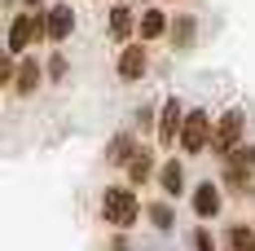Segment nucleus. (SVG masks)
Masks as SVG:
<instances>
[{"label": "nucleus", "instance_id": "20e7f679", "mask_svg": "<svg viewBox=\"0 0 255 251\" xmlns=\"http://www.w3.org/2000/svg\"><path fill=\"white\" fill-rule=\"evenodd\" d=\"M238 137H242V110H229V115L220 119V128L211 132V146L220 154H229L233 146H238Z\"/></svg>", "mask_w": 255, "mask_h": 251}, {"label": "nucleus", "instance_id": "f257e3e1", "mask_svg": "<svg viewBox=\"0 0 255 251\" xmlns=\"http://www.w3.org/2000/svg\"><path fill=\"white\" fill-rule=\"evenodd\" d=\"M44 31H49V22H44L40 13H18L13 26H9V53H26Z\"/></svg>", "mask_w": 255, "mask_h": 251}, {"label": "nucleus", "instance_id": "39448f33", "mask_svg": "<svg viewBox=\"0 0 255 251\" xmlns=\"http://www.w3.org/2000/svg\"><path fill=\"white\" fill-rule=\"evenodd\" d=\"M180 128H185V110H180V101L172 97L163 106V119H158V141L172 146V137H180Z\"/></svg>", "mask_w": 255, "mask_h": 251}, {"label": "nucleus", "instance_id": "6ab92c4d", "mask_svg": "<svg viewBox=\"0 0 255 251\" xmlns=\"http://www.w3.org/2000/svg\"><path fill=\"white\" fill-rule=\"evenodd\" d=\"M198 251H216V247H211V238H207V234H198Z\"/></svg>", "mask_w": 255, "mask_h": 251}, {"label": "nucleus", "instance_id": "dca6fc26", "mask_svg": "<svg viewBox=\"0 0 255 251\" xmlns=\"http://www.w3.org/2000/svg\"><path fill=\"white\" fill-rule=\"evenodd\" d=\"M150 221L158 229H172V207H167V203H154V207H150Z\"/></svg>", "mask_w": 255, "mask_h": 251}, {"label": "nucleus", "instance_id": "9d476101", "mask_svg": "<svg viewBox=\"0 0 255 251\" xmlns=\"http://www.w3.org/2000/svg\"><path fill=\"white\" fill-rule=\"evenodd\" d=\"M163 31H167V18H163L158 9H145V13H141V40H158Z\"/></svg>", "mask_w": 255, "mask_h": 251}, {"label": "nucleus", "instance_id": "423d86ee", "mask_svg": "<svg viewBox=\"0 0 255 251\" xmlns=\"http://www.w3.org/2000/svg\"><path fill=\"white\" fill-rule=\"evenodd\" d=\"M44 22H49L53 40H66V35L75 31V13H71V4H53L49 13H44Z\"/></svg>", "mask_w": 255, "mask_h": 251}, {"label": "nucleus", "instance_id": "6e6552de", "mask_svg": "<svg viewBox=\"0 0 255 251\" xmlns=\"http://www.w3.org/2000/svg\"><path fill=\"white\" fill-rule=\"evenodd\" d=\"M194 212H198V216H216V212H220L216 185H198V190H194Z\"/></svg>", "mask_w": 255, "mask_h": 251}, {"label": "nucleus", "instance_id": "f03ea898", "mask_svg": "<svg viewBox=\"0 0 255 251\" xmlns=\"http://www.w3.org/2000/svg\"><path fill=\"white\" fill-rule=\"evenodd\" d=\"M136 194L132 190H106L102 194V216L110 221V225H132L136 221Z\"/></svg>", "mask_w": 255, "mask_h": 251}, {"label": "nucleus", "instance_id": "a211bd4d", "mask_svg": "<svg viewBox=\"0 0 255 251\" xmlns=\"http://www.w3.org/2000/svg\"><path fill=\"white\" fill-rule=\"evenodd\" d=\"M49 71H53V75H57V79L66 75V57H62V53H57V57H53V66H49Z\"/></svg>", "mask_w": 255, "mask_h": 251}, {"label": "nucleus", "instance_id": "2eb2a0df", "mask_svg": "<svg viewBox=\"0 0 255 251\" xmlns=\"http://www.w3.org/2000/svg\"><path fill=\"white\" fill-rule=\"evenodd\" d=\"M35 79H40V66H35V62H26L22 71H18V88L31 93V88H35Z\"/></svg>", "mask_w": 255, "mask_h": 251}, {"label": "nucleus", "instance_id": "aec40b11", "mask_svg": "<svg viewBox=\"0 0 255 251\" xmlns=\"http://www.w3.org/2000/svg\"><path fill=\"white\" fill-rule=\"evenodd\" d=\"M26 4H40V0H26Z\"/></svg>", "mask_w": 255, "mask_h": 251}, {"label": "nucleus", "instance_id": "9b49d317", "mask_svg": "<svg viewBox=\"0 0 255 251\" xmlns=\"http://www.w3.org/2000/svg\"><path fill=\"white\" fill-rule=\"evenodd\" d=\"M150 168H154V163H150V150H136V154H132V163H128V176L141 185V181L150 176Z\"/></svg>", "mask_w": 255, "mask_h": 251}, {"label": "nucleus", "instance_id": "ddd939ff", "mask_svg": "<svg viewBox=\"0 0 255 251\" xmlns=\"http://www.w3.org/2000/svg\"><path fill=\"white\" fill-rule=\"evenodd\" d=\"M132 154H136V150H132V141H128V137H119V141H110V154H106V159L128 168V163H132Z\"/></svg>", "mask_w": 255, "mask_h": 251}, {"label": "nucleus", "instance_id": "1a4fd4ad", "mask_svg": "<svg viewBox=\"0 0 255 251\" xmlns=\"http://www.w3.org/2000/svg\"><path fill=\"white\" fill-rule=\"evenodd\" d=\"M110 35H115V40H128V35H132V9H124V4L110 9Z\"/></svg>", "mask_w": 255, "mask_h": 251}, {"label": "nucleus", "instance_id": "f8f14e48", "mask_svg": "<svg viewBox=\"0 0 255 251\" xmlns=\"http://www.w3.org/2000/svg\"><path fill=\"white\" fill-rule=\"evenodd\" d=\"M229 247H233V251H255V234H251L247 225H233V229H229Z\"/></svg>", "mask_w": 255, "mask_h": 251}, {"label": "nucleus", "instance_id": "7ed1b4c3", "mask_svg": "<svg viewBox=\"0 0 255 251\" xmlns=\"http://www.w3.org/2000/svg\"><path fill=\"white\" fill-rule=\"evenodd\" d=\"M211 141V119H207V110H189L185 115V128H180V146L189 154H198Z\"/></svg>", "mask_w": 255, "mask_h": 251}, {"label": "nucleus", "instance_id": "0eeeda50", "mask_svg": "<svg viewBox=\"0 0 255 251\" xmlns=\"http://www.w3.org/2000/svg\"><path fill=\"white\" fill-rule=\"evenodd\" d=\"M119 75L124 79H141L145 75V49H141V44H132V49L119 53Z\"/></svg>", "mask_w": 255, "mask_h": 251}, {"label": "nucleus", "instance_id": "4468645a", "mask_svg": "<svg viewBox=\"0 0 255 251\" xmlns=\"http://www.w3.org/2000/svg\"><path fill=\"white\" fill-rule=\"evenodd\" d=\"M158 181H163V190H167V194H180V181H185L180 163H167V168L158 172Z\"/></svg>", "mask_w": 255, "mask_h": 251}, {"label": "nucleus", "instance_id": "f3484780", "mask_svg": "<svg viewBox=\"0 0 255 251\" xmlns=\"http://www.w3.org/2000/svg\"><path fill=\"white\" fill-rule=\"evenodd\" d=\"M189 35H194V22H189V18H180V22H176V49L189 44Z\"/></svg>", "mask_w": 255, "mask_h": 251}]
</instances>
